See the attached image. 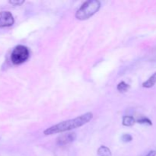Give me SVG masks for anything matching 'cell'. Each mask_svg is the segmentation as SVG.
Instances as JSON below:
<instances>
[{
  "instance_id": "10",
  "label": "cell",
  "mask_w": 156,
  "mask_h": 156,
  "mask_svg": "<svg viewBox=\"0 0 156 156\" xmlns=\"http://www.w3.org/2000/svg\"><path fill=\"white\" fill-rule=\"evenodd\" d=\"M137 122L140 123H142V124H149V125H152V122H151L150 120H149L146 117H141L140 119H139L137 120Z\"/></svg>"
},
{
  "instance_id": "12",
  "label": "cell",
  "mask_w": 156,
  "mask_h": 156,
  "mask_svg": "<svg viewBox=\"0 0 156 156\" xmlns=\"http://www.w3.org/2000/svg\"><path fill=\"white\" fill-rule=\"evenodd\" d=\"M24 1L23 0H19V1H17V0H15V1H9V3L12 5H21L22 3H24Z\"/></svg>"
},
{
  "instance_id": "1",
  "label": "cell",
  "mask_w": 156,
  "mask_h": 156,
  "mask_svg": "<svg viewBox=\"0 0 156 156\" xmlns=\"http://www.w3.org/2000/svg\"><path fill=\"white\" fill-rule=\"evenodd\" d=\"M92 118V113H86V114H82V115L79 116V117H76V118L65 120V121L60 122V123H57L56 125H53V126L45 129L44 131V133L45 135H53V134L71 130V129L80 127V126L86 124Z\"/></svg>"
},
{
  "instance_id": "13",
  "label": "cell",
  "mask_w": 156,
  "mask_h": 156,
  "mask_svg": "<svg viewBox=\"0 0 156 156\" xmlns=\"http://www.w3.org/2000/svg\"><path fill=\"white\" fill-rule=\"evenodd\" d=\"M156 155V151L152 150L149 152L146 156H155Z\"/></svg>"
},
{
  "instance_id": "3",
  "label": "cell",
  "mask_w": 156,
  "mask_h": 156,
  "mask_svg": "<svg viewBox=\"0 0 156 156\" xmlns=\"http://www.w3.org/2000/svg\"><path fill=\"white\" fill-rule=\"evenodd\" d=\"M30 56V52L27 47L23 45H18L15 47L11 54V59L15 65H19L25 62Z\"/></svg>"
},
{
  "instance_id": "8",
  "label": "cell",
  "mask_w": 156,
  "mask_h": 156,
  "mask_svg": "<svg viewBox=\"0 0 156 156\" xmlns=\"http://www.w3.org/2000/svg\"><path fill=\"white\" fill-rule=\"evenodd\" d=\"M136 120L132 116H124L123 117V124L126 126H131L135 123Z\"/></svg>"
},
{
  "instance_id": "6",
  "label": "cell",
  "mask_w": 156,
  "mask_h": 156,
  "mask_svg": "<svg viewBox=\"0 0 156 156\" xmlns=\"http://www.w3.org/2000/svg\"><path fill=\"white\" fill-rule=\"evenodd\" d=\"M156 84V73H154L146 82H143V86L144 88H152Z\"/></svg>"
},
{
  "instance_id": "4",
  "label": "cell",
  "mask_w": 156,
  "mask_h": 156,
  "mask_svg": "<svg viewBox=\"0 0 156 156\" xmlns=\"http://www.w3.org/2000/svg\"><path fill=\"white\" fill-rule=\"evenodd\" d=\"M15 22L13 15L8 11L0 12V27H10Z\"/></svg>"
},
{
  "instance_id": "9",
  "label": "cell",
  "mask_w": 156,
  "mask_h": 156,
  "mask_svg": "<svg viewBox=\"0 0 156 156\" xmlns=\"http://www.w3.org/2000/svg\"><path fill=\"white\" fill-rule=\"evenodd\" d=\"M129 85L125 82H121L117 85V90L120 92H126L129 90Z\"/></svg>"
},
{
  "instance_id": "11",
  "label": "cell",
  "mask_w": 156,
  "mask_h": 156,
  "mask_svg": "<svg viewBox=\"0 0 156 156\" xmlns=\"http://www.w3.org/2000/svg\"><path fill=\"white\" fill-rule=\"evenodd\" d=\"M121 139L123 142H125V143H128V142L132 141L133 137L132 136L129 135V134H123V135L122 136Z\"/></svg>"
},
{
  "instance_id": "5",
  "label": "cell",
  "mask_w": 156,
  "mask_h": 156,
  "mask_svg": "<svg viewBox=\"0 0 156 156\" xmlns=\"http://www.w3.org/2000/svg\"><path fill=\"white\" fill-rule=\"evenodd\" d=\"M76 139V135L75 133H69L62 134L59 136L56 140L57 144L59 146H64V145L69 144L72 142L75 141Z\"/></svg>"
},
{
  "instance_id": "7",
  "label": "cell",
  "mask_w": 156,
  "mask_h": 156,
  "mask_svg": "<svg viewBox=\"0 0 156 156\" xmlns=\"http://www.w3.org/2000/svg\"><path fill=\"white\" fill-rule=\"evenodd\" d=\"M98 156H111V152L109 148L105 146H101L98 149Z\"/></svg>"
},
{
  "instance_id": "2",
  "label": "cell",
  "mask_w": 156,
  "mask_h": 156,
  "mask_svg": "<svg viewBox=\"0 0 156 156\" xmlns=\"http://www.w3.org/2000/svg\"><path fill=\"white\" fill-rule=\"evenodd\" d=\"M101 8V2L98 0H89L82 5L76 12V17L79 20H86L91 18Z\"/></svg>"
}]
</instances>
